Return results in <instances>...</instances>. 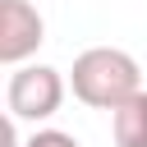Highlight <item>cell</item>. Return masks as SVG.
Masks as SVG:
<instances>
[{
  "label": "cell",
  "mask_w": 147,
  "mask_h": 147,
  "mask_svg": "<svg viewBox=\"0 0 147 147\" xmlns=\"http://www.w3.org/2000/svg\"><path fill=\"white\" fill-rule=\"evenodd\" d=\"M5 106H9L14 119H28V124L51 119V115L64 106V74L51 69V64H18V69L9 74Z\"/></svg>",
  "instance_id": "2"
},
{
  "label": "cell",
  "mask_w": 147,
  "mask_h": 147,
  "mask_svg": "<svg viewBox=\"0 0 147 147\" xmlns=\"http://www.w3.org/2000/svg\"><path fill=\"white\" fill-rule=\"evenodd\" d=\"M23 147H78V138H74V133H64V129H37Z\"/></svg>",
  "instance_id": "5"
},
{
  "label": "cell",
  "mask_w": 147,
  "mask_h": 147,
  "mask_svg": "<svg viewBox=\"0 0 147 147\" xmlns=\"http://www.w3.org/2000/svg\"><path fill=\"white\" fill-rule=\"evenodd\" d=\"M69 87L92 110H119L129 96L142 92V69L119 46H87L69 69Z\"/></svg>",
  "instance_id": "1"
},
{
  "label": "cell",
  "mask_w": 147,
  "mask_h": 147,
  "mask_svg": "<svg viewBox=\"0 0 147 147\" xmlns=\"http://www.w3.org/2000/svg\"><path fill=\"white\" fill-rule=\"evenodd\" d=\"M46 41V18L28 0H0V64H23Z\"/></svg>",
  "instance_id": "3"
},
{
  "label": "cell",
  "mask_w": 147,
  "mask_h": 147,
  "mask_svg": "<svg viewBox=\"0 0 147 147\" xmlns=\"http://www.w3.org/2000/svg\"><path fill=\"white\" fill-rule=\"evenodd\" d=\"M110 133L115 147H147V87L129 96L119 110H110Z\"/></svg>",
  "instance_id": "4"
}]
</instances>
